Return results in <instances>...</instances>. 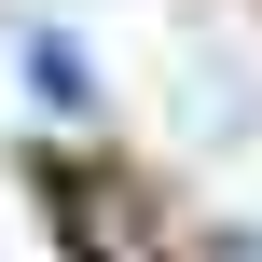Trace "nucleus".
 <instances>
[{
	"label": "nucleus",
	"instance_id": "nucleus-1",
	"mask_svg": "<svg viewBox=\"0 0 262 262\" xmlns=\"http://www.w3.org/2000/svg\"><path fill=\"white\" fill-rule=\"evenodd\" d=\"M28 83H41L55 111H83V97H97V69H83V41H69V28H28Z\"/></svg>",
	"mask_w": 262,
	"mask_h": 262
}]
</instances>
